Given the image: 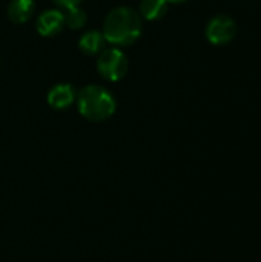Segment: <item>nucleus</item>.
<instances>
[{
  "mask_svg": "<svg viewBox=\"0 0 261 262\" xmlns=\"http://www.w3.org/2000/svg\"><path fill=\"white\" fill-rule=\"evenodd\" d=\"M143 31V20L140 14L129 6H117L108 12L103 20V37L106 43L117 48L135 43Z\"/></svg>",
  "mask_w": 261,
  "mask_h": 262,
  "instance_id": "obj_1",
  "label": "nucleus"
},
{
  "mask_svg": "<svg viewBox=\"0 0 261 262\" xmlns=\"http://www.w3.org/2000/svg\"><path fill=\"white\" fill-rule=\"evenodd\" d=\"M75 103L80 115L91 123H102L109 120L117 107L114 95L98 84L83 86L77 92Z\"/></svg>",
  "mask_w": 261,
  "mask_h": 262,
  "instance_id": "obj_2",
  "label": "nucleus"
},
{
  "mask_svg": "<svg viewBox=\"0 0 261 262\" xmlns=\"http://www.w3.org/2000/svg\"><path fill=\"white\" fill-rule=\"evenodd\" d=\"M129 61L126 54L117 48H105L97 58V71L106 81H120L126 77Z\"/></svg>",
  "mask_w": 261,
  "mask_h": 262,
  "instance_id": "obj_3",
  "label": "nucleus"
},
{
  "mask_svg": "<svg viewBox=\"0 0 261 262\" xmlns=\"http://www.w3.org/2000/svg\"><path fill=\"white\" fill-rule=\"evenodd\" d=\"M205 35L209 43H212L215 46H225L235 38L237 23L229 15H225V14L215 15L208 21Z\"/></svg>",
  "mask_w": 261,
  "mask_h": 262,
  "instance_id": "obj_4",
  "label": "nucleus"
},
{
  "mask_svg": "<svg viewBox=\"0 0 261 262\" xmlns=\"http://www.w3.org/2000/svg\"><path fill=\"white\" fill-rule=\"evenodd\" d=\"M65 26V15L62 9H46L37 18V32L42 37H54Z\"/></svg>",
  "mask_w": 261,
  "mask_h": 262,
  "instance_id": "obj_5",
  "label": "nucleus"
},
{
  "mask_svg": "<svg viewBox=\"0 0 261 262\" xmlns=\"http://www.w3.org/2000/svg\"><path fill=\"white\" fill-rule=\"evenodd\" d=\"M75 98H77V91L74 89L72 84L58 83L52 89H49L46 101L52 109L65 111V109L71 107L75 103Z\"/></svg>",
  "mask_w": 261,
  "mask_h": 262,
  "instance_id": "obj_6",
  "label": "nucleus"
},
{
  "mask_svg": "<svg viewBox=\"0 0 261 262\" xmlns=\"http://www.w3.org/2000/svg\"><path fill=\"white\" fill-rule=\"evenodd\" d=\"M34 12H35L34 0H11L6 9L8 18L17 25L26 23L28 20H31Z\"/></svg>",
  "mask_w": 261,
  "mask_h": 262,
  "instance_id": "obj_7",
  "label": "nucleus"
},
{
  "mask_svg": "<svg viewBox=\"0 0 261 262\" xmlns=\"http://www.w3.org/2000/svg\"><path fill=\"white\" fill-rule=\"evenodd\" d=\"M105 46L106 40L103 37V32L97 29L86 31L78 40V48L86 55H98L105 49Z\"/></svg>",
  "mask_w": 261,
  "mask_h": 262,
  "instance_id": "obj_8",
  "label": "nucleus"
},
{
  "mask_svg": "<svg viewBox=\"0 0 261 262\" xmlns=\"http://www.w3.org/2000/svg\"><path fill=\"white\" fill-rule=\"evenodd\" d=\"M168 8H169L168 0H142L138 6V14L142 20L157 21L166 15Z\"/></svg>",
  "mask_w": 261,
  "mask_h": 262,
  "instance_id": "obj_9",
  "label": "nucleus"
},
{
  "mask_svg": "<svg viewBox=\"0 0 261 262\" xmlns=\"http://www.w3.org/2000/svg\"><path fill=\"white\" fill-rule=\"evenodd\" d=\"M63 15H65V26H68L71 29H82L88 21V15H86L85 9H82L80 6L66 9L63 12Z\"/></svg>",
  "mask_w": 261,
  "mask_h": 262,
  "instance_id": "obj_10",
  "label": "nucleus"
},
{
  "mask_svg": "<svg viewBox=\"0 0 261 262\" xmlns=\"http://www.w3.org/2000/svg\"><path fill=\"white\" fill-rule=\"evenodd\" d=\"M60 9H69V8H74V6H80V3L83 0H52Z\"/></svg>",
  "mask_w": 261,
  "mask_h": 262,
  "instance_id": "obj_11",
  "label": "nucleus"
},
{
  "mask_svg": "<svg viewBox=\"0 0 261 262\" xmlns=\"http://www.w3.org/2000/svg\"><path fill=\"white\" fill-rule=\"evenodd\" d=\"M185 2H188V0H168V3H175V5H178V3H185Z\"/></svg>",
  "mask_w": 261,
  "mask_h": 262,
  "instance_id": "obj_12",
  "label": "nucleus"
}]
</instances>
